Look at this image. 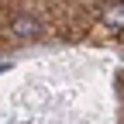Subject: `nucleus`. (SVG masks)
I'll use <instances>...</instances> for the list:
<instances>
[{"label":"nucleus","instance_id":"1","mask_svg":"<svg viewBox=\"0 0 124 124\" xmlns=\"http://www.w3.org/2000/svg\"><path fill=\"white\" fill-rule=\"evenodd\" d=\"M10 31H14V38L31 41V38H38V35H41V21L35 17V14H17V17L10 21Z\"/></svg>","mask_w":124,"mask_h":124},{"label":"nucleus","instance_id":"2","mask_svg":"<svg viewBox=\"0 0 124 124\" xmlns=\"http://www.w3.org/2000/svg\"><path fill=\"white\" fill-rule=\"evenodd\" d=\"M103 24L110 28V31H121L124 28V4H110L103 10Z\"/></svg>","mask_w":124,"mask_h":124},{"label":"nucleus","instance_id":"3","mask_svg":"<svg viewBox=\"0 0 124 124\" xmlns=\"http://www.w3.org/2000/svg\"><path fill=\"white\" fill-rule=\"evenodd\" d=\"M4 69H10V66H7V62H0V72H4Z\"/></svg>","mask_w":124,"mask_h":124}]
</instances>
